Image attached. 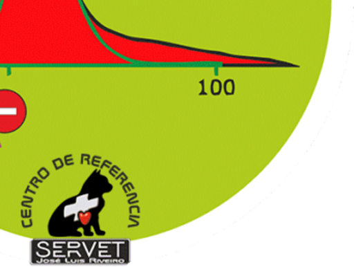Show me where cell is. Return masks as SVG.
I'll list each match as a JSON object with an SVG mask.
<instances>
[{
	"label": "cell",
	"mask_w": 354,
	"mask_h": 267,
	"mask_svg": "<svg viewBox=\"0 0 354 267\" xmlns=\"http://www.w3.org/2000/svg\"><path fill=\"white\" fill-rule=\"evenodd\" d=\"M26 109L24 101L12 91H0V134L16 131L24 125Z\"/></svg>",
	"instance_id": "obj_3"
},
{
	"label": "cell",
	"mask_w": 354,
	"mask_h": 267,
	"mask_svg": "<svg viewBox=\"0 0 354 267\" xmlns=\"http://www.w3.org/2000/svg\"><path fill=\"white\" fill-rule=\"evenodd\" d=\"M119 42L120 57L140 63L156 65H194V64H217L232 66L274 65L269 59L234 57L223 53H209L187 47L175 46L151 41H133L122 39Z\"/></svg>",
	"instance_id": "obj_1"
},
{
	"label": "cell",
	"mask_w": 354,
	"mask_h": 267,
	"mask_svg": "<svg viewBox=\"0 0 354 267\" xmlns=\"http://www.w3.org/2000/svg\"><path fill=\"white\" fill-rule=\"evenodd\" d=\"M106 181L101 175H92L78 196L64 202L53 213L49 223V233L55 237L88 236V225H96L94 217L102 208L104 192H98Z\"/></svg>",
	"instance_id": "obj_2"
}]
</instances>
